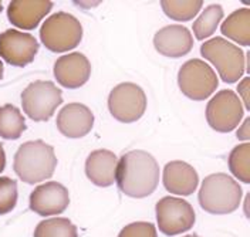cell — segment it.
Masks as SVG:
<instances>
[{"label":"cell","instance_id":"obj_23","mask_svg":"<svg viewBox=\"0 0 250 237\" xmlns=\"http://www.w3.org/2000/svg\"><path fill=\"white\" fill-rule=\"evenodd\" d=\"M230 172L243 183L250 182V145L242 143L234 146L229 155Z\"/></svg>","mask_w":250,"mask_h":237},{"label":"cell","instance_id":"obj_32","mask_svg":"<svg viewBox=\"0 0 250 237\" xmlns=\"http://www.w3.org/2000/svg\"><path fill=\"white\" fill-rule=\"evenodd\" d=\"M1 9H3V4H1V1H0V12H1Z\"/></svg>","mask_w":250,"mask_h":237},{"label":"cell","instance_id":"obj_16","mask_svg":"<svg viewBox=\"0 0 250 237\" xmlns=\"http://www.w3.org/2000/svg\"><path fill=\"white\" fill-rule=\"evenodd\" d=\"M162 182L165 189L173 195L189 196L198 188L199 176L193 166H190L187 162L172 160L164 168Z\"/></svg>","mask_w":250,"mask_h":237},{"label":"cell","instance_id":"obj_13","mask_svg":"<svg viewBox=\"0 0 250 237\" xmlns=\"http://www.w3.org/2000/svg\"><path fill=\"white\" fill-rule=\"evenodd\" d=\"M91 76V64L83 53L62 56L54 63V77L64 88H80Z\"/></svg>","mask_w":250,"mask_h":237},{"label":"cell","instance_id":"obj_21","mask_svg":"<svg viewBox=\"0 0 250 237\" xmlns=\"http://www.w3.org/2000/svg\"><path fill=\"white\" fill-rule=\"evenodd\" d=\"M223 19V9L219 4H210L202 12V15L193 21V34L198 40L210 37L218 29L219 21Z\"/></svg>","mask_w":250,"mask_h":237},{"label":"cell","instance_id":"obj_4","mask_svg":"<svg viewBox=\"0 0 250 237\" xmlns=\"http://www.w3.org/2000/svg\"><path fill=\"white\" fill-rule=\"evenodd\" d=\"M201 54L216 67L220 79L225 82L233 84L245 74L246 54L239 46L232 44L223 37L205 41L201 47Z\"/></svg>","mask_w":250,"mask_h":237},{"label":"cell","instance_id":"obj_19","mask_svg":"<svg viewBox=\"0 0 250 237\" xmlns=\"http://www.w3.org/2000/svg\"><path fill=\"white\" fill-rule=\"evenodd\" d=\"M220 32L228 39L248 47L250 44V9H237L222 23Z\"/></svg>","mask_w":250,"mask_h":237},{"label":"cell","instance_id":"obj_22","mask_svg":"<svg viewBox=\"0 0 250 237\" xmlns=\"http://www.w3.org/2000/svg\"><path fill=\"white\" fill-rule=\"evenodd\" d=\"M34 237H78L77 227L65 217H53L40 221Z\"/></svg>","mask_w":250,"mask_h":237},{"label":"cell","instance_id":"obj_24","mask_svg":"<svg viewBox=\"0 0 250 237\" xmlns=\"http://www.w3.org/2000/svg\"><path fill=\"white\" fill-rule=\"evenodd\" d=\"M203 3L196 1H162L161 7L167 16L176 21H189L199 13Z\"/></svg>","mask_w":250,"mask_h":237},{"label":"cell","instance_id":"obj_14","mask_svg":"<svg viewBox=\"0 0 250 237\" xmlns=\"http://www.w3.org/2000/svg\"><path fill=\"white\" fill-rule=\"evenodd\" d=\"M56 124L64 137L83 138L93 129L94 114L87 105L73 102L59 112Z\"/></svg>","mask_w":250,"mask_h":237},{"label":"cell","instance_id":"obj_30","mask_svg":"<svg viewBox=\"0 0 250 237\" xmlns=\"http://www.w3.org/2000/svg\"><path fill=\"white\" fill-rule=\"evenodd\" d=\"M3 77V63L0 61V79Z\"/></svg>","mask_w":250,"mask_h":237},{"label":"cell","instance_id":"obj_29","mask_svg":"<svg viewBox=\"0 0 250 237\" xmlns=\"http://www.w3.org/2000/svg\"><path fill=\"white\" fill-rule=\"evenodd\" d=\"M4 166H6V154H4L3 145L0 143V174L3 172Z\"/></svg>","mask_w":250,"mask_h":237},{"label":"cell","instance_id":"obj_26","mask_svg":"<svg viewBox=\"0 0 250 237\" xmlns=\"http://www.w3.org/2000/svg\"><path fill=\"white\" fill-rule=\"evenodd\" d=\"M118 237H158L156 236V227L152 223L146 221H137L125 226L120 232Z\"/></svg>","mask_w":250,"mask_h":237},{"label":"cell","instance_id":"obj_11","mask_svg":"<svg viewBox=\"0 0 250 237\" xmlns=\"http://www.w3.org/2000/svg\"><path fill=\"white\" fill-rule=\"evenodd\" d=\"M39 51L37 40L29 33L6 30L0 34V57L15 67L30 64Z\"/></svg>","mask_w":250,"mask_h":237},{"label":"cell","instance_id":"obj_17","mask_svg":"<svg viewBox=\"0 0 250 237\" xmlns=\"http://www.w3.org/2000/svg\"><path fill=\"white\" fill-rule=\"evenodd\" d=\"M118 158L108 149H97L85 160V175L94 185L107 188L115 182Z\"/></svg>","mask_w":250,"mask_h":237},{"label":"cell","instance_id":"obj_18","mask_svg":"<svg viewBox=\"0 0 250 237\" xmlns=\"http://www.w3.org/2000/svg\"><path fill=\"white\" fill-rule=\"evenodd\" d=\"M51 1H12L7 7V17L12 24L23 30H33L50 13Z\"/></svg>","mask_w":250,"mask_h":237},{"label":"cell","instance_id":"obj_7","mask_svg":"<svg viewBox=\"0 0 250 237\" xmlns=\"http://www.w3.org/2000/svg\"><path fill=\"white\" fill-rule=\"evenodd\" d=\"M178 85L188 98L203 101L218 88L219 79L213 68L199 59L189 60L179 68Z\"/></svg>","mask_w":250,"mask_h":237},{"label":"cell","instance_id":"obj_28","mask_svg":"<svg viewBox=\"0 0 250 237\" xmlns=\"http://www.w3.org/2000/svg\"><path fill=\"white\" fill-rule=\"evenodd\" d=\"M249 124H250V118H246L245 122L242 124V127L239 128L237 131V138L242 139V141H248L250 138V131H249Z\"/></svg>","mask_w":250,"mask_h":237},{"label":"cell","instance_id":"obj_6","mask_svg":"<svg viewBox=\"0 0 250 237\" xmlns=\"http://www.w3.org/2000/svg\"><path fill=\"white\" fill-rule=\"evenodd\" d=\"M62 104V90L51 81H34L21 93L23 111L36 122L48 121Z\"/></svg>","mask_w":250,"mask_h":237},{"label":"cell","instance_id":"obj_27","mask_svg":"<svg viewBox=\"0 0 250 237\" xmlns=\"http://www.w3.org/2000/svg\"><path fill=\"white\" fill-rule=\"evenodd\" d=\"M239 95L242 97V99H243V102H245V107L246 108H249V79H243V81L239 84ZM239 97V98H240Z\"/></svg>","mask_w":250,"mask_h":237},{"label":"cell","instance_id":"obj_10","mask_svg":"<svg viewBox=\"0 0 250 237\" xmlns=\"http://www.w3.org/2000/svg\"><path fill=\"white\" fill-rule=\"evenodd\" d=\"M159 230L167 236L185 233L195 224L196 216L190 203L179 198H162L155 206Z\"/></svg>","mask_w":250,"mask_h":237},{"label":"cell","instance_id":"obj_5","mask_svg":"<svg viewBox=\"0 0 250 237\" xmlns=\"http://www.w3.org/2000/svg\"><path fill=\"white\" fill-rule=\"evenodd\" d=\"M83 26L76 17L65 12L50 16L40 29L42 43L54 53H65L80 44Z\"/></svg>","mask_w":250,"mask_h":237},{"label":"cell","instance_id":"obj_2","mask_svg":"<svg viewBox=\"0 0 250 237\" xmlns=\"http://www.w3.org/2000/svg\"><path fill=\"white\" fill-rule=\"evenodd\" d=\"M57 168L54 148L42 139L29 141L19 146L15 155L13 169L26 183H39L50 179Z\"/></svg>","mask_w":250,"mask_h":237},{"label":"cell","instance_id":"obj_15","mask_svg":"<svg viewBox=\"0 0 250 237\" xmlns=\"http://www.w3.org/2000/svg\"><path fill=\"white\" fill-rule=\"evenodd\" d=\"M154 46L159 54L171 59H179L192 50L193 37L187 27L181 24H171L156 33Z\"/></svg>","mask_w":250,"mask_h":237},{"label":"cell","instance_id":"obj_1","mask_svg":"<svg viewBox=\"0 0 250 237\" xmlns=\"http://www.w3.org/2000/svg\"><path fill=\"white\" fill-rule=\"evenodd\" d=\"M115 182L126 196L146 198L158 188L159 165L145 151H129L118 159Z\"/></svg>","mask_w":250,"mask_h":237},{"label":"cell","instance_id":"obj_25","mask_svg":"<svg viewBox=\"0 0 250 237\" xmlns=\"http://www.w3.org/2000/svg\"><path fill=\"white\" fill-rule=\"evenodd\" d=\"M17 203V182L3 176L0 178V215H6Z\"/></svg>","mask_w":250,"mask_h":237},{"label":"cell","instance_id":"obj_31","mask_svg":"<svg viewBox=\"0 0 250 237\" xmlns=\"http://www.w3.org/2000/svg\"><path fill=\"white\" fill-rule=\"evenodd\" d=\"M185 237H199V236H196V235H189V236H185Z\"/></svg>","mask_w":250,"mask_h":237},{"label":"cell","instance_id":"obj_20","mask_svg":"<svg viewBox=\"0 0 250 237\" xmlns=\"http://www.w3.org/2000/svg\"><path fill=\"white\" fill-rule=\"evenodd\" d=\"M23 114L12 104L0 107V137L3 139H19L26 131Z\"/></svg>","mask_w":250,"mask_h":237},{"label":"cell","instance_id":"obj_12","mask_svg":"<svg viewBox=\"0 0 250 237\" xmlns=\"http://www.w3.org/2000/svg\"><path fill=\"white\" fill-rule=\"evenodd\" d=\"M30 209L39 216L62 215L70 205V195L59 182H47L30 193Z\"/></svg>","mask_w":250,"mask_h":237},{"label":"cell","instance_id":"obj_9","mask_svg":"<svg viewBox=\"0 0 250 237\" xmlns=\"http://www.w3.org/2000/svg\"><path fill=\"white\" fill-rule=\"evenodd\" d=\"M245 114L242 99L232 90H222L206 107V119L209 127L218 132H230L239 127Z\"/></svg>","mask_w":250,"mask_h":237},{"label":"cell","instance_id":"obj_8","mask_svg":"<svg viewBox=\"0 0 250 237\" xmlns=\"http://www.w3.org/2000/svg\"><path fill=\"white\" fill-rule=\"evenodd\" d=\"M108 110L120 122H135L146 110V95L140 85L134 82L118 84L109 93Z\"/></svg>","mask_w":250,"mask_h":237},{"label":"cell","instance_id":"obj_3","mask_svg":"<svg viewBox=\"0 0 250 237\" xmlns=\"http://www.w3.org/2000/svg\"><path fill=\"white\" fill-rule=\"evenodd\" d=\"M243 190L239 182L226 174H213L205 178L199 190V205L210 215H229L242 200Z\"/></svg>","mask_w":250,"mask_h":237}]
</instances>
